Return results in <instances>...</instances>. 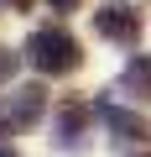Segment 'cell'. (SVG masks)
Segmentation results:
<instances>
[{
    "instance_id": "1",
    "label": "cell",
    "mask_w": 151,
    "mask_h": 157,
    "mask_svg": "<svg viewBox=\"0 0 151 157\" xmlns=\"http://www.w3.org/2000/svg\"><path fill=\"white\" fill-rule=\"evenodd\" d=\"M26 63L37 73H73L84 63V52H78V42H73L63 26H37L26 37Z\"/></svg>"
},
{
    "instance_id": "2",
    "label": "cell",
    "mask_w": 151,
    "mask_h": 157,
    "mask_svg": "<svg viewBox=\"0 0 151 157\" xmlns=\"http://www.w3.org/2000/svg\"><path fill=\"white\" fill-rule=\"evenodd\" d=\"M94 32L110 37V42H135L141 37V16H135V6H125V0H110V6L94 11Z\"/></svg>"
},
{
    "instance_id": "3",
    "label": "cell",
    "mask_w": 151,
    "mask_h": 157,
    "mask_svg": "<svg viewBox=\"0 0 151 157\" xmlns=\"http://www.w3.org/2000/svg\"><path fill=\"white\" fill-rule=\"evenodd\" d=\"M42 110H47V94L31 84V89H16V94L5 100V110H0V115H5V126H11V131H21V126H37V121H42Z\"/></svg>"
},
{
    "instance_id": "4",
    "label": "cell",
    "mask_w": 151,
    "mask_h": 157,
    "mask_svg": "<svg viewBox=\"0 0 151 157\" xmlns=\"http://www.w3.org/2000/svg\"><path fill=\"white\" fill-rule=\"evenodd\" d=\"M99 121L120 136V141H141L146 136V121L135 115V110H120V105H110V100H99Z\"/></svg>"
},
{
    "instance_id": "5",
    "label": "cell",
    "mask_w": 151,
    "mask_h": 157,
    "mask_svg": "<svg viewBox=\"0 0 151 157\" xmlns=\"http://www.w3.org/2000/svg\"><path fill=\"white\" fill-rule=\"evenodd\" d=\"M89 115L94 110H84V105H68L63 115H57V147H78V136H84V126H89Z\"/></svg>"
},
{
    "instance_id": "6",
    "label": "cell",
    "mask_w": 151,
    "mask_h": 157,
    "mask_svg": "<svg viewBox=\"0 0 151 157\" xmlns=\"http://www.w3.org/2000/svg\"><path fill=\"white\" fill-rule=\"evenodd\" d=\"M120 84H125V89H130L135 100H151V58H146V52H135V58L125 63Z\"/></svg>"
},
{
    "instance_id": "7",
    "label": "cell",
    "mask_w": 151,
    "mask_h": 157,
    "mask_svg": "<svg viewBox=\"0 0 151 157\" xmlns=\"http://www.w3.org/2000/svg\"><path fill=\"white\" fill-rule=\"evenodd\" d=\"M47 6H52L57 16H68V11H78V6H84V0H47Z\"/></svg>"
},
{
    "instance_id": "8",
    "label": "cell",
    "mask_w": 151,
    "mask_h": 157,
    "mask_svg": "<svg viewBox=\"0 0 151 157\" xmlns=\"http://www.w3.org/2000/svg\"><path fill=\"white\" fill-rule=\"evenodd\" d=\"M11 68H16V52H5V47H0V78H11Z\"/></svg>"
},
{
    "instance_id": "9",
    "label": "cell",
    "mask_w": 151,
    "mask_h": 157,
    "mask_svg": "<svg viewBox=\"0 0 151 157\" xmlns=\"http://www.w3.org/2000/svg\"><path fill=\"white\" fill-rule=\"evenodd\" d=\"M0 157H21V152H11V147H0Z\"/></svg>"
},
{
    "instance_id": "10",
    "label": "cell",
    "mask_w": 151,
    "mask_h": 157,
    "mask_svg": "<svg viewBox=\"0 0 151 157\" xmlns=\"http://www.w3.org/2000/svg\"><path fill=\"white\" fill-rule=\"evenodd\" d=\"M11 6H26V0H11Z\"/></svg>"
},
{
    "instance_id": "11",
    "label": "cell",
    "mask_w": 151,
    "mask_h": 157,
    "mask_svg": "<svg viewBox=\"0 0 151 157\" xmlns=\"http://www.w3.org/2000/svg\"><path fill=\"white\" fill-rule=\"evenodd\" d=\"M0 131H5V115H0Z\"/></svg>"
}]
</instances>
